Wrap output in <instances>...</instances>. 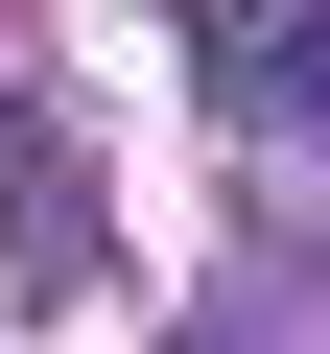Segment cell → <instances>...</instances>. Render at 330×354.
<instances>
[]
</instances>
